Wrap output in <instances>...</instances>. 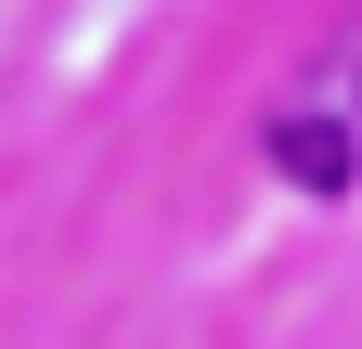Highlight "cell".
Returning <instances> with one entry per match:
<instances>
[{
  "mask_svg": "<svg viewBox=\"0 0 362 349\" xmlns=\"http://www.w3.org/2000/svg\"><path fill=\"white\" fill-rule=\"evenodd\" d=\"M285 117H298V129H337V143H362V39H337V65L310 78Z\"/></svg>",
  "mask_w": 362,
  "mask_h": 349,
  "instance_id": "cell-1",
  "label": "cell"
}]
</instances>
